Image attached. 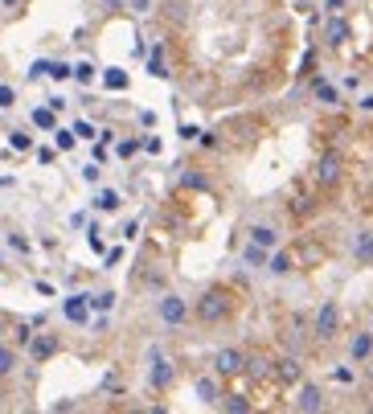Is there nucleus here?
Instances as JSON below:
<instances>
[{
    "label": "nucleus",
    "instance_id": "f03ea898",
    "mask_svg": "<svg viewBox=\"0 0 373 414\" xmlns=\"http://www.w3.org/2000/svg\"><path fill=\"white\" fill-rule=\"evenodd\" d=\"M148 361H152V365H148V386H152L156 394H164V390L177 381V365H173L160 349H152V353H148Z\"/></svg>",
    "mask_w": 373,
    "mask_h": 414
},
{
    "label": "nucleus",
    "instance_id": "a211bd4d",
    "mask_svg": "<svg viewBox=\"0 0 373 414\" xmlns=\"http://www.w3.org/2000/svg\"><path fill=\"white\" fill-rule=\"evenodd\" d=\"M267 259H271V250L259 246V242H250V246L242 250V263H246V267H263V271H267Z\"/></svg>",
    "mask_w": 373,
    "mask_h": 414
},
{
    "label": "nucleus",
    "instance_id": "37998d69",
    "mask_svg": "<svg viewBox=\"0 0 373 414\" xmlns=\"http://www.w3.org/2000/svg\"><path fill=\"white\" fill-rule=\"evenodd\" d=\"M8 246H12V250H21V255H29V242H25L21 234H8Z\"/></svg>",
    "mask_w": 373,
    "mask_h": 414
},
{
    "label": "nucleus",
    "instance_id": "7c9ffc66",
    "mask_svg": "<svg viewBox=\"0 0 373 414\" xmlns=\"http://www.w3.org/2000/svg\"><path fill=\"white\" fill-rule=\"evenodd\" d=\"M140 148H144L140 139H119V144H115V156H123V160H128V156H136Z\"/></svg>",
    "mask_w": 373,
    "mask_h": 414
},
{
    "label": "nucleus",
    "instance_id": "e433bc0d",
    "mask_svg": "<svg viewBox=\"0 0 373 414\" xmlns=\"http://www.w3.org/2000/svg\"><path fill=\"white\" fill-rule=\"evenodd\" d=\"M12 103H17V91H12V87H8V83H0V107H4V111H8V107H12Z\"/></svg>",
    "mask_w": 373,
    "mask_h": 414
},
{
    "label": "nucleus",
    "instance_id": "c85d7f7f",
    "mask_svg": "<svg viewBox=\"0 0 373 414\" xmlns=\"http://www.w3.org/2000/svg\"><path fill=\"white\" fill-rule=\"evenodd\" d=\"M12 369H17V353H12L8 345H0V377H8Z\"/></svg>",
    "mask_w": 373,
    "mask_h": 414
},
{
    "label": "nucleus",
    "instance_id": "6e6552de",
    "mask_svg": "<svg viewBox=\"0 0 373 414\" xmlns=\"http://www.w3.org/2000/svg\"><path fill=\"white\" fill-rule=\"evenodd\" d=\"M349 33H353V29H349V21H345L340 12H332V17L324 21V42H328V49H340L345 42H349Z\"/></svg>",
    "mask_w": 373,
    "mask_h": 414
},
{
    "label": "nucleus",
    "instance_id": "412c9836",
    "mask_svg": "<svg viewBox=\"0 0 373 414\" xmlns=\"http://www.w3.org/2000/svg\"><path fill=\"white\" fill-rule=\"evenodd\" d=\"M148 74H152V78H168V70H164V46H152V53H148Z\"/></svg>",
    "mask_w": 373,
    "mask_h": 414
},
{
    "label": "nucleus",
    "instance_id": "7ed1b4c3",
    "mask_svg": "<svg viewBox=\"0 0 373 414\" xmlns=\"http://www.w3.org/2000/svg\"><path fill=\"white\" fill-rule=\"evenodd\" d=\"M156 316L168 324V328H181V324L189 320V300L177 295V291H164V295L156 300Z\"/></svg>",
    "mask_w": 373,
    "mask_h": 414
},
{
    "label": "nucleus",
    "instance_id": "5701e85b",
    "mask_svg": "<svg viewBox=\"0 0 373 414\" xmlns=\"http://www.w3.org/2000/svg\"><path fill=\"white\" fill-rule=\"evenodd\" d=\"M49 136H53V148H58V152H70V148L78 144V136H74V128H53Z\"/></svg>",
    "mask_w": 373,
    "mask_h": 414
},
{
    "label": "nucleus",
    "instance_id": "2eb2a0df",
    "mask_svg": "<svg viewBox=\"0 0 373 414\" xmlns=\"http://www.w3.org/2000/svg\"><path fill=\"white\" fill-rule=\"evenodd\" d=\"M119 205H123L119 189H98V193H94V209H103V214H115Z\"/></svg>",
    "mask_w": 373,
    "mask_h": 414
},
{
    "label": "nucleus",
    "instance_id": "864d4df0",
    "mask_svg": "<svg viewBox=\"0 0 373 414\" xmlns=\"http://www.w3.org/2000/svg\"><path fill=\"white\" fill-rule=\"evenodd\" d=\"M0 4H8V8H12V4H17V0H0Z\"/></svg>",
    "mask_w": 373,
    "mask_h": 414
},
{
    "label": "nucleus",
    "instance_id": "4c0bfd02",
    "mask_svg": "<svg viewBox=\"0 0 373 414\" xmlns=\"http://www.w3.org/2000/svg\"><path fill=\"white\" fill-rule=\"evenodd\" d=\"M119 259H123V246H111V250H107V259H103V267H107V271H111V267H115V263H119Z\"/></svg>",
    "mask_w": 373,
    "mask_h": 414
},
{
    "label": "nucleus",
    "instance_id": "39448f33",
    "mask_svg": "<svg viewBox=\"0 0 373 414\" xmlns=\"http://www.w3.org/2000/svg\"><path fill=\"white\" fill-rule=\"evenodd\" d=\"M246 369V353L242 349H218L214 353V373L218 377H238Z\"/></svg>",
    "mask_w": 373,
    "mask_h": 414
},
{
    "label": "nucleus",
    "instance_id": "9b49d317",
    "mask_svg": "<svg viewBox=\"0 0 373 414\" xmlns=\"http://www.w3.org/2000/svg\"><path fill=\"white\" fill-rule=\"evenodd\" d=\"M316 181H320V184H328V189H332V184L340 181V156H336V152L320 156V164H316Z\"/></svg>",
    "mask_w": 373,
    "mask_h": 414
},
{
    "label": "nucleus",
    "instance_id": "20e7f679",
    "mask_svg": "<svg viewBox=\"0 0 373 414\" xmlns=\"http://www.w3.org/2000/svg\"><path fill=\"white\" fill-rule=\"evenodd\" d=\"M336 332H340V304L324 300L320 312H316V324H312V336L316 340H336Z\"/></svg>",
    "mask_w": 373,
    "mask_h": 414
},
{
    "label": "nucleus",
    "instance_id": "603ef678",
    "mask_svg": "<svg viewBox=\"0 0 373 414\" xmlns=\"http://www.w3.org/2000/svg\"><path fill=\"white\" fill-rule=\"evenodd\" d=\"M365 365H370V377H373V357H370V361H365Z\"/></svg>",
    "mask_w": 373,
    "mask_h": 414
},
{
    "label": "nucleus",
    "instance_id": "393cba45",
    "mask_svg": "<svg viewBox=\"0 0 373 414\" xmlns=\"http://www.w3.org/2000/svg\"><path fill=\"white\" fill-rule=\"evenodd\" d=\"M87 300H91L94 312H111V308H115V291H91Z\"/></svg>",
    "mask_w": 373,
    "mask_h": 414
},
{
    "label": "nucleus",
    "instance_id": "3c124183",
    "mask_svg": "<svg viewBox=\"0 0 373 414\" xmlns=\"http://www.w3.org/2000/svg\"><path fill=\"white\" fill-rule=\"evenodd\" d=\"M357 107H361L365 115H373V94H361V103H357Z\"/></svg>",
    "mask_w": 373,
    "mask_h": 414
},
{
    "label": "nucleus",
    "instance_id": "72a5a7b5",
    "mask_svg": "<svg viewBox=\"0 0 373 414\" xmlns=\"http://www.w3.org/2000/svg\"><path fill=\"white\" fill-rule=\"evenodd\" d=\"M98 177H103V164H98V160H91V164L83 169V181H87V184H98Z\"/></svg>",
    "mask_w": 373,
    "mask_h": 414
},
{
    "label": "nucleus",
    "instance_id": "58836bf2",
    "mask_svg": "<svg viewBox=\"0 0 373 414\" xmlns=\"http://www.w3.org/2000/svg\"><path fill=\"white\" fill-rule=\"evenodd\" d=\"M332 381H340V386H349V381H353V369H349V365L332 369Z\"/></svg>",
    "mask_w": 373,
    "mask_h": 414
},
{
    "label": "nucleus",
    "instance_id": "423d86ee",
    "mask_svg": "<svg viewBox=\"0 0 373 414\" xmlns=\"http://www.w3.org/2000/svg\"><path fill=\"white\" fill-rule=\"evenodd\" d=\"M25 349H29V357H33V365H46L49 357H53L58 349H62V340H58L53 332H33V340H29Z\"/></svg>",
    "mask_w": 373,
    "mask_h": 414
},
{
    "label": "nucleus",
    "instance_id": "b1692460",
    "mask_svg": "<svg viewBox=\"0 0 373 414\" xmlns=\"http://www.w3.org/2000/svg\"><path fill=\"white\" fill-rule=\"evenodd\" d=\"M218 406H222L226 414H246V411H250V402H246L242 394H222V402H218Z\"/></svg>",
    "mask_w": 373,
    "mask_h": 414
},
{
    "label": "nucleus",
    "instance_id": "ea45409f",
    "mask_svg": "<svg viewBox=\"0 0 373 414\" xmlns=\"http://www.w3.org/2000/svg\"><path fill=\"white\" fill-rule=\"evenodd\" d=\"M123 8H132V12H152V0H123Z\"/></svg>",
    "mask_w": 373,
    "mask_h": 414
},
{
    "label": "nucleus",
    "instance_id": "5fc2aeb1",
    "mask_svg": "<svg viewBox=\"0 0 373 414\" xmlns=\"http://www.w3.org/2000/svg\"><path fill=\"white\" fill-rule=\"evenodd\" d=\"M0 271H4V263H0Z\"/></svg>",
    "mask_w": 373,
    "mask_h": 414
},
{
    "label": "nucleus",
    "instance_id": "f3484780",
    "mask_svg": "<svg viewBox=\"0 0 373 414\" xmlns=\"http://www.w3.org/2000/svg\"><path fill=\"white\" fill-rule=\"evenodd\" d=\"M275 373H279V381H300L304 377V361L300 357H283V361H275Z\"/></svg>",
    "mask_w": 373,
    "mask_h": 414
},
{
    "label": "nucleus",
    "instance_id": "c03bdc74",
    "mask_svg": "<svg viewBox=\"0 0 373 414\" xmlns=\"http://www.w3.org/2000/svg\"><path fill=\"white\" fill-rule=\"evenodd\" d=\"M17 340H21V345H29V340H33V320H29V324H21V328H17Z\"/></svg>",
    "mask_w": 373,
    "mask_h": 414
},
{
    "label": "nucleus",
    "instance_id": "c756f323",
    "mask_svg": "<svg viewBox=\"0 0 373 414\" xmlns=\"http://www.w3.org/2000/svg\"><path fill=\"white\" fill-rule=\"evenodd\" d=\"M181 184H185V189H197V193H205V189H209V181H205L201 173H181Z\"/></svg>",
    "mask_w": 373,
    "mask_h": 414
},
{
    "label": "nucleus",
    "instance_id": "f8f14e48",
    "mask_svg": "<svg viewBox=\"0 0 373 414\" xmlns=\"http://www.w3.org/2000/svg\"><path fill=\"white\" fill-rule=\"evenodd\" d=\"M349 357L357 361V365H365L373 357V332H353V340H349Z\"/></svg>",
    "mask_w": 373,
    "mask_h": 414
},
{
    "label": "nucleus",
    "instance_id": "79ce46f5",
    "mask_svg": "<svg viewBox=\"0 0 373 414\" xmlns=\"http://www.w3.org/2000/svg\"><path fill=\"white\" fill-rule=\"evenodd\" d=\"M349 8V0H324V17H332V12H345Z\"/></svg>",
    "mask_w": 373,
    "mask_h": 414
},
{
    "label": "nucleus",
    "instance_id": "49530a36",
    "mask_svg": "<svg viewBox=\"0 0 373 414\" xmlns=\"http://www.w3.org/2000/svg\"><path fill=\"white\" fill-rule=\"evenodd\" d=\"M197 144H201V148H218V136H214V132H201Z\"/></svg>",
    "mask_w": 373,
    "mask_h": 414
},
{
    "label": "nucleus",
    "instance_id": "bb28decb",
    "mask_svg": "<svg viewBox=\"0 0 373 414\" xmlns=\"http://www.w3.org/2000/svg\"><path fill=\"white\" fill-rule=\"evenodd\" d=\"M242 373H250V377H267L271 373V361L267 357H246V369Z\"/></svg>",
    "mask_w": 373,
    "mask_h": 414
},
{
    "label": "nucleus",
    "instance_id": "8fccbe9b",
    "mask_svg": "<svg viewBox=\"0 0 373 414\" xmlns=\"http://www.w3.org/2000/svg\"><path fill=\"white\" fill-rule=\"evenodd\" d=\"M37 295H46V300H49V295H53V283H46V279H37Z\"/></svg>",
    "mask_w": 373,
    "mask_h": 414
},
{
    "label": "nucleus",
    "instance_id": "473e14b6",
    "mask_svg": "<svg viewBox=\"0 0 373 414\" xmlns=\"http://www.w3.org/2000/svg\"><path fill=\"white\" fill-rule=\"evenodd\" d=\"M74 136L78 139H98V132H94L91 119H78V123H74Z\"/></svg>",
    "mask_w": 373,
    "mask_h": 414
},
{
    "label": "nucleus",
    "instance_id": "6ab92c4d",
    "mask_svg": "<svg viewBox=\"0 0 373 414\" xmlns=\"http://www.w3.org/2000/svg\"><path fill=\"white\" fill-rule=\"evenodd\" d=\"M312 94H316L320 103H328V107H336V103H340V91H336L328 78H312Z\"/></svg>",
    "mask_w": 373,
    "mask_h": 414
},
{
    "label": "nucleus",
    "instance_id": "0eeeda50",
    "mask_svg": "<svg viewBox=\"0 0 373 414\" xmlns=\"http://www.w3.org/2000/svg\"><path fill=\"white\" fill-rule=\"evenodd\" d=\"M295 411H304V414L324 411V390H320V386H312V381H304V386H300V394H295Z\"/></svg>",
    "mask_w": 373,
    "mask_h": 414
},
{
    "label": "nucleus",
    "instance_id": "4468645a",
    "mask_svg": "<svg viewBox=\"0 0 373 414\" xmlns=\"http://www.w3.org/2000/svg\"><path fill=\"white\" fill-rule=\"evenodd\" d=\"M250 242H259V246H267V250H275V246H279V230H275V226H263V222H259V226H250Z\"/></svg>",
    "mask_w": 373,
    "mask_h": 414
},
{
    "label": "nucleus",
    "instance_id": "cd10ccee",
    "mask_svg": "<svg viewBox=\"0 0 373 414\" xmlns=\"http://www.w3.org/2000/svg\"><path fill=\"white\" fill-rule=\"evenodd\" d=\"M49 78H53V83H66V78H74V66H70V62H49Z\"/></svg>",
    "mask_w": 373,
    "mask_h": 414
},
{
    "label": "nucleus",
    "instance_id": "1a4fd4ad",
    "mask_svg": "<svg viewBox=\"0 0 373 414\" xmlns=\"http://www.w3.org/2000/svg\"><path fill=\"white\" fill-rule=\"evenodd\" d=\"M62 316L70 324H87L91 320V300H87V295H66V300H62Z\"/></svg>",
    "mask_w": 373,
    "mask_h": 414
},
{
    "label": "nucleus",
    "instance_id": "aec40b11",
    "mask_svg": "<svg viewBox=\"0 0 373 414\" xmlns=\"http://www.w3.org/2000/svg\"><path fill=\"white\" fill-rule=\"evenodd\" d=\"M128 70H119V66H111V70H103V87L107 91H128Z\"/></svg>",
    "mask_w": 373,
    "mask_h": 414
},
{
    "label": "nucleus",
    "instance_id": "a878e982",
    "mask_svg": "<svg viewBox=\"0 0 373 414\" xmlns=\"http://www.w3.org/2000/svg\"><path fill=\"white\" fill-rule=\"evenodd\" d=\"M94 78H98V70H94V62H74V83H83V87H91Z\"/></svg>",
    "mask_w": 373,
    "mask_h": 414
},
{
    "label": "nucleus",
    "instance_id": "ddd939ff",
    "mask_svg": "<svg viewBox=\"0 0 373 414\" xmlns=\"http://www.w3.org/2000/svg\"><path fill=\"white\" fill-rule=\"evenodd\" d=\"M353 259H357L361 267H373V230L353 234Z\"/></svg>",
    "mask_w": 373,
    "mask_h": 414
},
{
    "label": "nucleus",
    "instance_id": "2f4dec72",
    "mask_svg": "<svg viewBox=\"0 0 373 414\" xmlns=\"http://www.w3.org/2000/svg\"><path fill=\"white\" fill-rule=\"evenodd\" d=\"M87 242H91L94 255H107V242H103V230H98V226H91V230H87Z\"/></svg>",
    "mask_w": 373,
    "mask_h": 414
},
{
    "label": "nucleus",
    "instance_id": "a19ab883",
    "mask_svg": "<svg viewBox=\"0 0 373 414\" xmlns=\"http://www.w3.org/2000/svg\"><path fill=\"white\" fill-rule=\"evenodd\" d=\"M37 160H42V164H53V160H58V148H46V144H42V148H37Z\"/></svg>",
    "mask_w": 373,
    "mask_h": 414
},
{
    "label": "nucleus",
    "instance_id": "a18cd8bd",
    "mask_svg": "<svg viewBox=\"0 0 373 414\" xmlns=\"http://www.w3.org/2000/svg\"><path fill=\"white\" fill-rule=\"evenodd\" d=\"M312 62H316V49H304V62H300V74H308V70H312Z\"/></svg>",
    "mask_w": 373,
    "mask_h": 414
},
{
    "label": "nucleus",
    "instance_id": "f704fd0d",
    "mask_svg": "<svg viewBox=\"0 0 373 414\" xmlns=\"http://www.w3.org/2000/svg\"><path fill=\"white\" fill-rule=\"evenodd\" d=\"M37 78H49V62H46V58L29 66V83H37Z\"/></svg>",
    "mask_w": 373,
    "mask_h": 414
},
{
    "label": "nucleus",
    "instance_id": "9d476101",
    "mask_svg": "<svg viewBox=\"0 0 373 414\" xmlns=\"http://www.w3.org/2000/svg\"><path fill=\"white\" fill-rule=\"evenodd\" d=\"M193 394H197V402H205V406H218V402H222L218 377H197V381H193Z\"/></svg>",
    "mask_w": 373,
    "mask_h": 414
},
{
    "label": "nucleus",
    "instance_id": "09e8293b",
    "mask_svg": "<svg viewBox=\"0 0 373 414\" xmlns=\"http://www.w3.org/2000/svg\"><path fill=\"white\" fill-rule=\"evenodd\" d=\"M144 152H152V156H156V152H160V139L148 136V139H144Z\"/></svg>",
    "mask_w": 373,
    "mask_h": 414
},
{
    "label": "nucleus",
    "instance_id": "4be33fe9",
    "mask_svg": "<svg viewBox=\"0 0 373 414\" xmlns=\"http://www.w3.org/2000/svg\"><path fill=\"white\" fill-rule=\"evenodd\" d=\"M33 128L53 132V128H58V111H53V107H37V111H33Z\"/></svg>",
    "mask_w": 373,
    "mask_h": 414
},
{
    "label": "nucleus",
    "instance_id": "f257e3e1",
    "mask_svg": "<svg viewBox=\"0 0 373 414\" xmlns=\"http://www.w3.org/2000/svg\"><path fill=\"white\" fill-rule=\"evenodd\" d=\"M193 312H197L201 324H222V320H230V312H234V295L226 287H209V291H201Z\"/></svg>",
    "mask_w": 373,
    "mask_h": 414
},
{
    "label": "nucleus",
    "instance_id": "dca6fc26",
    "mask_svg": "<svg viewBox=\"0 0 373 414\" xmlns=\"http://www.w3.org/2000/svg\"><path fill=\"white\" fill-rule=\"evenodd\" d=\"M267 271H271V275H291V271H295V263H291V255H287V250L275 246V250H271V259H267Z\"/></svg>",
    "mask_w": 373,
    "mask_h": 414
},
{
    "label": "nucleus",
    "instance_id": "de8ad7c7",
    "mask_svg": "<svg viewBox=\"0 0 373 414\" xmlns=\"http://www.w3.org/2000/svg\"><path fill=\"white\" fill-rule=\"evenodd\" d=\"M103 390H111V394H119V377H115V373H107V377H103Z\"/></svg>",
    "mask_w": 373,
    "mask_h": 414
},
{
    "label": "nucleus",
    "instance_id": "c9c22d12",
    "mask_svg": "<svg viewBox=\"0 0 373 414\" xmlns=\"http://www.w3.org/2000/svg\"><path fill=\"white\" fill-rule=\"evenodd\" d=\"M8 144H12L17 152H29V148H33V139L25 136V132H12V136H8Z\"/></svg>",
    "mask_w": 373,
    "mask_h": 414
}]
</instances>
